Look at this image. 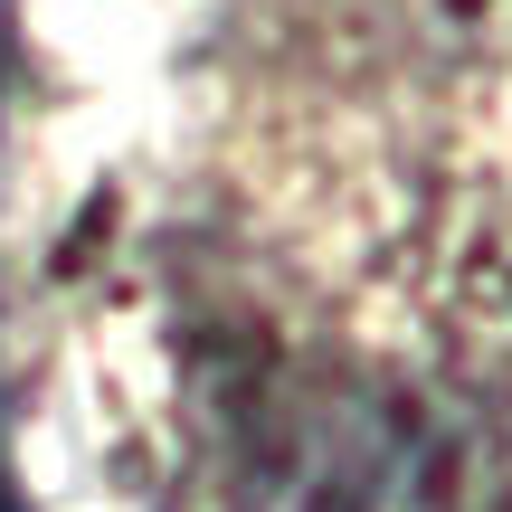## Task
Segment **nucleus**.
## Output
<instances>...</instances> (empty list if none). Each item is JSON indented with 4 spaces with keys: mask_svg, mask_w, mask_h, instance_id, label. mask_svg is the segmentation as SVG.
<instances>
[{
    "mask_svg": "<svg viewBox=\"0 0 512 512\" xmlns=\"http://www.w3.org/2000/svg\"><path fill=\"white\" fill-rule=\"evenodd\" d=\"M0 512H19V503H10V484H0Z\"/></svg>",
    "mask_w": 512,
    "mask_h": 512,
    "instance_id": "obj_1",
    "label": "nucleus"
}]
</instances>
